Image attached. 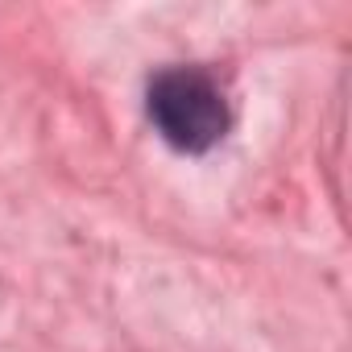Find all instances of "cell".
<instances>
[{"mask_svg":"<svg viewBox=\"0 0 352 352\" xmlns=\"http://www.w3.org/2000/svg\"><path fill=\"white\" fill-rule=\"evenodd\" d=\"M145 112L157 137L179 153H208L232 129V104L204 67H166L145 87Z\"/></svg>","mask_w":352,"mask_h":352,"instance_id":"cell-1","label":"cell"}]
</instances>
